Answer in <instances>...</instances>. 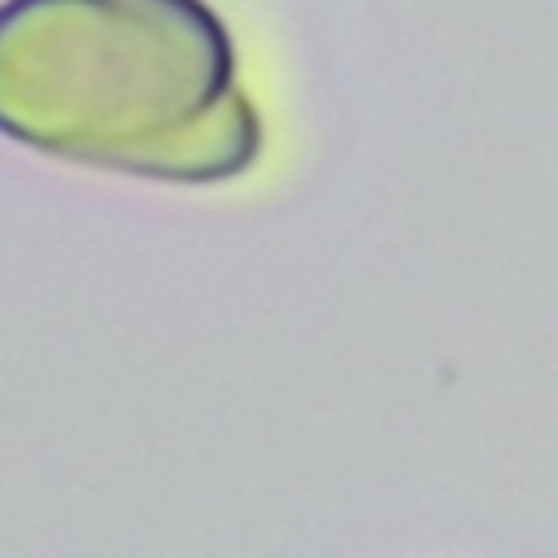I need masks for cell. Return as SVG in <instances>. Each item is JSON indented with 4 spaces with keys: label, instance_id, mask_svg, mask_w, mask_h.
Segmentation results:
<instances>
[{
    "label": "cell",
    "instance_id": "cell-1",
    "mask_svg": "<svg viewBox=\"0 0 558 558\" xmlns=\"http://www.w3.org/2000/svg\"><path fill=\"white\" fill-rule=\"evenodd\" d=\"M0 135L157 183H227L262 153L205 0H0Z\"/></svg>",
    "mask_w": 558,
    "mask_h": 558
}]
</instances>
